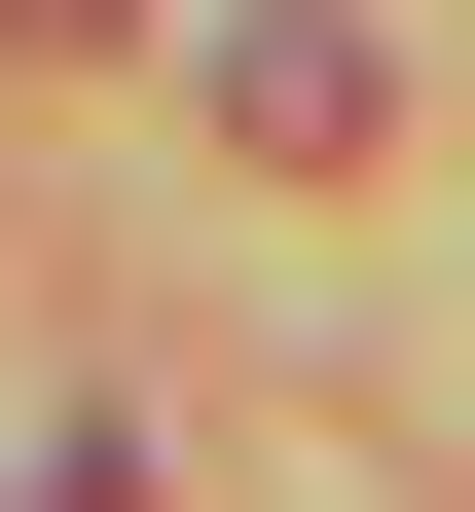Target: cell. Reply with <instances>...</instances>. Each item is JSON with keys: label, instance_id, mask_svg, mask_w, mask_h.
I'll list each match as a JSON object with an SVG mask.
<instances>
[{"label": "cell", "instance_id": "cell-1", "mask_svg": "<svg viewBox=\"0 0 475 512\" xmlns=\"http://www.w3.org/2000/svg\"><path fill=\"white\" fill-rule=\"evenodd\" d=\"M0 37H110V0H0Z\"/></svg>", "mask_w": 475, "mask_h": 512}]
</instances>
